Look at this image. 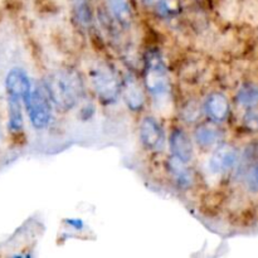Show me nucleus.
<instances>
[{
	"mask_svg": "<svg viewBox=\"0 0 258 258\" xmlns=\"http://www.w3.org/2000/svg\"><path fill=\"white\" fill-rule=\"evenodd\" d=\"M91 82L98 97L106 103L117 100L120 93V82L117 76L107 64H96L91 71Z\"/></svg>",
	"mask_w": 258,
	"mask_h": 258,
	"instance_id": "4",
	"label": "nucleus"
},
{
	"mask_svg": "<svg viewBox=\"0 0 258 258\" xmlns=\"http://www.w3.org/2000/svg\"><path fill=\"white\" fill-rule=\"evenodd\" d=\"M106 4H107L108 10H110L113 19L118 24H121L125 28L131 25L134 12L130 0H106Z\"/></svg>",
	"mask_w": 258,
	"mask_h": 258,
	"instance_id": "10",
	"label": "nucleus"
},
{
	"mask_svg": "<svg viewBox=\"0 0 258 258\" xmlns=\"http://www.w3.org/2000/svg\"><path fill=\"white\" fill-rule=\"evenodd\" d=\"M238 151L229 145H222L216 149L209 160V170L214 175H223L231 171L238 161Z\"/></svg>",
	"mask_w": 258,
	"mask_h": 258,
	"instance_id": "7",
	"label": "nucleus"
},
{
	"mask_svg": "<svg viewBox=\"0 0 258 258\" xmlns=\"http://www.w3.org/2000/svg\"><path fill=\"white\" fill-rule=\"evenodd\" d=\"M221 133L217 127L211 125H202L196 130V140L199 146L207 149L218 144Z\"/></svg>",
	"mask_w": 258,
	"mask_h": 258,
	"instance_id": "13",
	"label": "nucleus"
},
{
	"mask_svg": "<svg viewBox=\"0 0 258 258\" xmlns=\"http://www.w3.org/2000/svg\"><path fill=\"white\" fill-rule=\"evenodd\" d=\"M145 83L154 101L163 102L169 96V77L166 67L158 50H150L146 55Z\"/></svg>",
	"mask_w": 258,
	"mask_h": 258,
	"instance_id": "2",
	"label": "nucleus"
},
{
	"mask_svg": "<svg viewBox=\"0 0 258 258\" xmlns=\"http://www.w3.org/2000/svg\"><path fill=\"white\" fill-rule=\"evenodd\" d=\"M141 2H143L146 7H154V4H155L156 0H141Z\"/></svg>",
	"mask_w": 258,
	"mask_h": 258,
	"instance_id": "21",
	"label": "nucleus"
},
{
	"mask_svg": "<svg viewBox=\"0 0 258 258\" xmlns=\"http://www.w3.org/2000/svg\"><path fill=\"white\" fill-rule=\"evenodd\" d=\"M237 101L239 105L246 107H253L258 105V86H244L237 93Z\"/></svg>",
	"mask_w": 258,
	"mask_h": 258,
	"instance_id": "17",
	"label": "nucleus"
},
{
	"mask_svg": "<svg viewBox=\"0 0 258 258\" xmlns=\"http://www.w3.org/2000/svg\"><path fill=\"white\" fill-rule=\"evenodd\" d=\"M244 123L251 130H258V110H251L244 116Z\"/></svg>",
	"mask_w": 258,
	"mask_h": 258,
	"instance_id": "18",
	"label": "nucleus"
},
{
	"mask_svg": "<svg viewBox=\"0 0 258 258\" xmlns=\"http://www.w3.org/2000/svg\"><path fill=\"white\" fill-rule=\"evenodd\" d=\"M123 97L128 107L134 111H139L143 108L145 103V96L138 81L133 77H127L123 85Z\"/></svg>",
	"mask_w": 258,
	"mask_h": 258,
	"instance_id": "11",
	"label": "nucleus"
},
{
	"mask_svg": "<svg viewBox=\"0 0 258 258\" xmlns=\"http://www.w3.org/2000/svg\"><path fill=\"white\" fill-rule=\"evenodd\" d=\"M5 90L8 97L19 98L23 102H27L32 92L29 77L22 68H13L5 78Z\"/></svg>",
	"mask_w": 258,
	"mask_h": 258,
	"instance_id": "6",
	"label": "nucleus"
},
{
	"mask_svg": "<svg viewBox=\"0 0 258 258\" xmlns=\"http://www.w3.org/2000/svg\"><path fill=\"white\" fill-rule=\"evenodd\" d=\"M207 115L214 121H224L229 113V102L222 93H212L206 102Z\"/></svg>",
	"mask_w": 258,
	"mask_h": 258,
	"instance_id": "9",
	"label": "nucleus"
},
{
	"mask_svg": "<svg viewBox=\"0 0 258 258\" xmlns=\"http://www.w3.org/2000/svg\"><path fill=\"white\" fill-rule=\"evenodd\" d=\"M24 105L27 107L30 122L37 130H43L49 125L52 118V107L49 93L45 86L37 85V87L32 88L29 98Z\"/></svg>",
	"mask_w": 258,
	"mask_h": 258,
	"instance_id": "3",
	"label": "nucleus"
},
{
	"mask_svg": "<svg viewBox=\"0 0 258 258\" xmlns=\"http://www.w3.org/2000/svg\"><path fill=\"white\" fill-rule=\"evenodd\" d=\"M252 181H253L254 185L258 188V165L256 166V169L253 170V174H252Z\"/></svg>",
	"mask_w": 258,
	"mask_h": 258,
	"instance_id": "20",
	"label": "nucleus"
},
{
	"mask_svg": "<svg viewBox=\"0 0 258 258\" xmlns=\"http://www.w3.org/2000/svg\"><path fill=\"white\" fill-rule=\"evenodd\" d=\"M169 170H170L171 175L176 180L178 185L186 188L193 181V175L185 168V164L179 160V159L174 158V156H171L170 160H169Z\"/></svg>",
	"mask_w": 258,
	"mask_h": 258,
	"instance_id": "12",
	"label": "nucleus"
},
{
	"mask_svg": "<svg viewBox=\"0 0 258 258\" xmlns=\"http://www.w3.org/2000/svg\"><path fill=\"white\" fill-rule=\"evenodd\" d=\"M169 145H170L171 156L179 159L184 164H188L193 159L194 150L190 139L180 128H175L170 134Z\"/></svg>",
	"mask_w": 258,
	"mask_h": 258,
	"instance_id": "8",
	"label": "nucleus"
},
{
	"mask_svg": "<svg viewBox=\"0 0 258 258\" xmlns=\"http://www.w3.org/2000/svg\"><path fill=\"white\" fill-rule=\"evenodd\" d=\"M139 135H140L141 144L148 150L159 151L164 148V144H165L164 131L160 123L151 116H146L141 121Z\"/></svg>",
	"mask_w": 258,
	"mask_h": 258,
	"instance_id": "5",
	"label": "nucleus"
},
{
	"mask_svg": "<svg viewBox=\"0 0 258 258\" xmlns=\"http://www.w3.org/2000/svg\"><path fill=\"white\" fill-rule=\"evenodd\" d=\"M9 106V128L12 133H20L23 128L22 100L14 97H8Z\"/></svg>",
	"mask_w": 258,
	"mask_h": 258,
	"instance_id": "15",
	"label": "nucleus"
},
{
	"mask_svg": "<svg viewBox=\"0 0 258 258\" xmlns=\"http://www.w3.org/2000/svg\"><path fill=\"white\" fill-rule=\"evenodd\" d=\"M49 97L62 110L68 111L80 102L85 88L80 75L73 70L57 71L47 83Z\"/></svg>",
	"mask_w": 258,
	"mask_h": 258,
	"instance_id": "1",
	"label": "nucleus"
},
{
	"mask_svg": "<svg viewBox=\"0 0 258 258\" xmlns=\"http://www.w3.org/2000/svg\"><path fill=\"white\" fill-rule=\"evenodd\" d=\"M66 222H67V224L71 227V228L76 229V231H81V229L83 228V222L81 221V219H77V218L68 219V221Z\"/></svg>",
	"mask_w": 258,
	"mask_h": 258,
	"instance_id": "19",
	"label": "nucleus"
},
{
	"mask_svg": "<svg viewBox=\"0 0 258 258\" xmlns=\"http://www.w3.org/2000/svg\"><path fill=\"white\" fill-rule=\"evenodd\" d=\"M72 9L76 20L83 28H90L93 20L90 0H72Z\"/></svg>",
	"mask_w": 258,
	"mask_h": 258,
	"instance_id": "14",
	"label": "nucleus"
},
{
	"mask_svg": "<svg viewBox=\"0 0 258 258\" xmlns=\"http://www.w3.org/2000/svg\"><path fill=\"white\" fill-rule=\"evenodd\" d=\"M154 7L161 18L165 19H173L176 18L180 13V3L179 0H156Z\"/></svg>",
	"mask_w": 258,
	"mask_h": 258,
	"instance_id": "16",
	"label": "nucleus"
}]
</instances>
